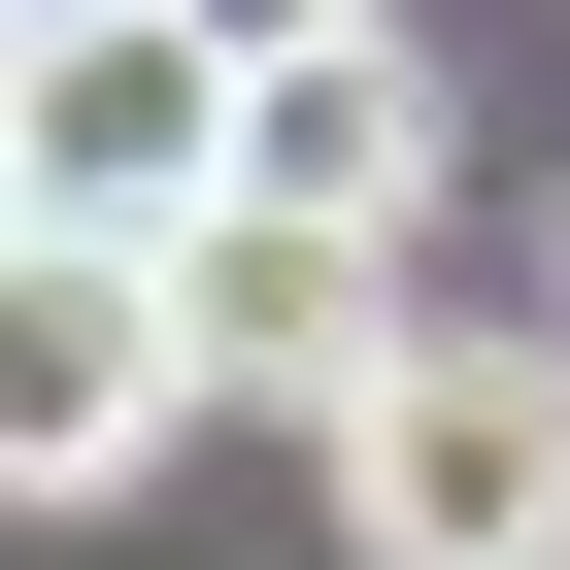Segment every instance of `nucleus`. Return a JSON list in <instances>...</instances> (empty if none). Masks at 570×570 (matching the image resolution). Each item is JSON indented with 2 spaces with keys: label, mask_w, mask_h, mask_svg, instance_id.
<instances>
[{
  "label": "nucleus",
  "mask_w": 570,
  "mask_h": 570,
  "mask_svg": "<svg viewBox=\"0 0 570 570\" xmlns=\"http://www.w3.org/2000/svg\"><path fill=\"white\" fill-rule=\"evenodd\" d=\"M0 135H35V235H202L235 202V68L168 35V0L135 35H0Z\"/></svg>",
  "instance_id": "nucleus-3"
},
{
  "label": "nucleus",
  "mask_w": 570,
  "mask_h": 570,
  "mask_svg": "<svg viewBox=\"0 0 570 570\" xmlns=\"http://www.w3.org/2000/svg\"><path fill=\"white\" fill-rule=\"evenodd\" d=\"M0 235H35V135H0Z\"/></svg>",
  "instance_id": "nucleus-8"
},
{
  "label": "nucleus",
  "mask_w": 570,
  "mask_h": 570,
  "mask_svg": "<svg viewBox=\"0 0 570 570\" xmlns=\"http://www.w3.org/2000/svg\"><path fill=\"white\" fill-rule=\"evenodd\" d=\"M0 35H35V0H0Z\"/></svg>",
  "instance_id": "nucleus-9"
},
{
  "label": "nucleus",
  "mask_w": 570,
  "mask_h": 570,
  "mask_svg": "<svg viewBox=\"0 0 570 570\" xmlns=\"http://www.w3.org/2000/svg\"><path fill=\"white\" fill-rule=\"evenodd\" d=\"M336 537L370 570H570V336H403L336 403Z\"/></svg>",
  "instance_id": "nucleus-1"
},
{
  "label": "nucleus",
  "mask_w": 570,
  "mask_h": 570,
  "mask_svg": "<svg viewBox=\"0 0 570 570\" xmlns=\"http://www.w3.org/2000/svg\"><path fill=\"white\" fill-rule=\"evenodd\" d=\"M168 303H202V403H370V370H403V235H336V202H202Z\"/></svg>",
  "instance_id": "nucleus-4"
},
{
  "label": "nucleus",
  "mask_w": 570,
  "mask_h": 570,
  "mask_svg": "<svg viewBox=\"0 0 570 570\" xmlns=\"http://www.w3.org/2000/svg\"><path fill=\"white\" fill-rule=\"evenodd\" d=\"M235 202H336V235H403V202H436V68H403V35H336V68H235Z\"/></svg>",
  "instance_id": "nucleus-5"
},
{
  "label": "nucleus",
  "mask_w": 570,
  "mask_h": 570,
  "mask_svg": "<svg viewBox=\"0 0 570 570\" xmlns=\"http://www.w3.org/2000/svg\"><path fill=\"white\" fill-rule=\"evenodd\" d=\"M202 68H336V35H403V0H168Z\"/></svg>",
  "instance_id": "nucleus-6"
},
{
  "label": "nucleus",
  "mask_w": 570,
  "mask_h": 570,
  "mask_svg": "<svg viewBox=\"0 0 570 570\" xmlns=\"http://www.w3.org/2000/svg\"><path fill=\"white\" fill-rule=\"evenodd\" d=\"M35 35H135V0H35Z\"/></svg>",
  "instance_id": "nucleus-7"
},
{
  "label": "nucleus",
  "mask_w": 570,
  "mask_h": 570,
  "mask_svg": "<svg viewBox=\"0 0 570 570\" xmlns=\"http://www.w3.org/2000/svg\"><path fill=\"white\" fill-rule=\"evenodd\" d=\"M168 436H202L168 235H0V503H135Z\"/></svg>",
  "instance_id": "nucleus-2"
}]
</instances>
